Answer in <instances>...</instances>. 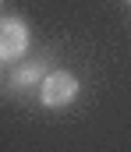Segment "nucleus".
<instances>
[{
  "label": "nucleus",
  "instance_id": "obj_1",
  "mask_svg": "<svg viewBox=\"0 0 131 152\" xmlns=\"http://www.w3.org/2000/svg\"><path fill=\"white\" fill-rule=\"evenodd\" d=\"M78 78L71 75V71H50L43 78V85H39V99H43V106L50 110H64L67 103H75V96H78Z\"/></svg>",
  "mask_w": 131,
  "mask_h": 152
},
{
  "label": "nucleus",
  "instance_id": "obj_2",
  "mask_svg": "<svg viewBox=\"0 0 131 152\" xmlns=\"http://www.w3.org/2000/svg\"><path fill=\"white\" fill-rule=\"evenodd\" d=\"M29 50V25L21 18H0V60H21Z\"/></svg>",
  "mask_w": 131,
  "mask_h": 152
},
{
  "label": "nucleus",
  "instance_id": "obj_3",
  "mask_svg": "<svg viewBox=\"0 0 131 152\" xmlns=\"http://www.w3.org/2000/svg\"><path fill=\"white\" fill-rule=\"evenodd\" d=\"M46 75H50V71H46L43 60H29V64H21V67L11 75V88H32L36 81L43 85V78H46Z\"/></svg>",
  "mask_w": 131,
  "mask_h": 152
},
{
  "label": "nucleus",
  "instance_id": "obj_4",
  "mask_svg": "<svg viewBox=\"0 0 131 152\" xmlns=\"http://www.w3.org/2000/svg\"><path fill=\"white\" fill-rule=\"evenodd\" d=\"M0 67H4V60H0Z\"/></svg>",
  "mask_w": 131,
  "mask_h": 152
},
{
  "label": "nucleus",
  "instance_id": "obj_5",
  "mask_svg": "<svg viewBox=\"0 0 131 152\" xmlns=\"http://www.w3.org/2000/svg\"><path fill=\"white\" fill-rule=\"evenodd\" d=\"M0 7H4V0H0Z\"/></svg>",
  "mask_w": 131,
  "mask_h": 152
},
{
  "label": "nucleus",
  "instance_id": "obj_6",
  "mask_svg": "<svg viewBox=\"0 0 131 152\" xmlns=\"http://www.w3.org/2000/svg\"><path fill=\"white\" fill-rule=\"evenodd\" d=\"M128 4H131V0H128Z\"/></svg>",
  "mask_w": 131,
  "mask_h": 152
}]
</instances>
